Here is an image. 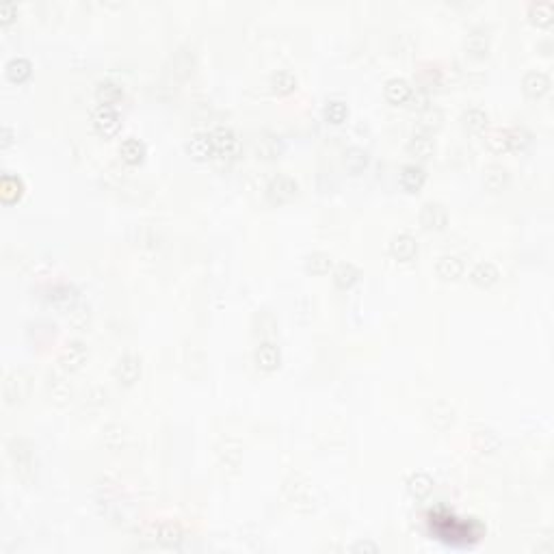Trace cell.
<instances>
[{
	"label": "cell",
	"instance_id": "cell-3",
	"mask_svg": "<svg viewBox=\"0 0 554 554\" xmlns=\"http://www.w3.org/2000/svg\"><path fill=\"white\" fill-rule=\"evenodd\" d=\"M91 121H93V128L98 130L100 134H104V136L117 134V130L121 126V119H119L117 110L113 106H104V104H98L93 108Z\"/></svg>",
	"mask_w": 554,
	"mask_h": 554
},
{
	"label": "cell",
	"instance_id": "cell-29",
	"mask_svg": "<svg viewBox=\"0 0 554 554\" xmlns=\"http://www.w3.org/2000/svg\"><path fill=\"white\" fill-rule=\"evenodd\" d=\"M531 141V132L522 128V126H514L507 128V152H520L529 145Z\"/></svg>",
	"mask_w": 554,
	"mask_h": 554
},
{
	"label": "cell",
	"instance_id": "cell-12",
	"mask_svg": "<svg viewBox=\"0 0 554 554\" xmlns=\"http://www.w3.org/2000/svg\"><path fill=\"white\" fill-rule=\"evenodd\" d=\"M435 271L442 280H459V277L463 275V260L455 254H444V256L437 258Z\"/></svg>",
	"mask_w": 554,
	"mask_h": 554
},
{
	"label": "cell",
	"instance_id": "cell-25",
	"mask_svg": "<svg viewBox=\"0 0 554 554\" xmlns=\"http://www.w3.org/2000/svg\"><path fill=\"white\" fill-rule=\"evenodd\" d=\"M509 182V169L503 165H490L483 171V184L490 191H501Z\"/></svg>",
	"mask_w": 554,
	"mask_h": 554
},
{
	"label": "cell",
	"instance_id": "cell-26",
	"mask_svg": "<svg viewBox=\"0 0 554 554\" xmlns=\"http://www.w3.org/2000/svg\"><path fill=\"white\" fill-rule=\"evenodd\" d=\"M487 113H485L483 108L479 106H470L463 110V115H461V123L470 130V132H483L485 128H487Z\"/></svg>",
	"mask_w": 554,
	"mask_h": 554
},
{
	"label": "cell",
	"instance_id": "cell-30",
	"mask_svg": "<svg viewBox=\"0 0 554 554\" xmlns=\"http://www.w3.org/2000/svg\"><path fill=\"white\" fill-rule=\"evenodd\" d=\"M331 265H334V260L325 252H312L306 258V269L314 275H325L331 269Z\"/></svg>",
	"mask_w": 554,
	"mask_h": 554
},
{
	"label": "cell",
	"instance_id": "cell-37",
	"mask_svg": "<svg viewBox=\"0 0 554 554\" xmlns=\"http://www.w3.org/2000/svg\"><path fill=\"white\" fill-rule=\"evenodd\" d=\"M355 550H370V552H377V546H372V544H357Z\"/></svg>",
	"mask_w": 554,
	"mask_h": 554
},
{
	"label": "cell",
	"instance_id": "cell-11",
	"mask_svg": "<svg viewBox=\"0 0 554 554\" xmlns=\"http://www.w3.org/2000/svg\"><path fill=\"white\" fill-rule=\"evenodd\" d=\"M85 359H87V349H85V344H82L80 340H69L63 346V351H61V364L67 370L80 368L82 364H85Z\"/></svg>",
	"mask_w": 554,
	"mask_h": 554
},
{
	"label": "cell",
	"instance_id": "cell-14",
	"mask_svg": "<svg viewBox=\"0 0 554 554\" xmlns=\"http://www.w3.org/2000/svg\"><path fill=\"white\" fill-rule=\"evenodd\" d=\"M186 149L193 158L197 160H206L215 156V149H213V143H210V132H195L191 134L189 143H186Z\"/></svg>",
	"mask_w": 554,
	"mask_h": 554
},
{
	"label": "cell",
	"instance_id": "cell-33",
	"mask_svg": "<svg viewBox=\"0 0 554 554\" xmlns=\"http://www.w3.org/2000/svg\"><path fill=\"white\" fill-rule=\"evenodd\" d=\"M487 145L494 152H507V130H494L487 134Z\"/></svg>",
	"mask_w": 554,
	"mask_h": 554
},
{
	"label": "cell",
	"instance_id": "cell-22",
	"mask_svg": "<svg viewBox=\"0 0 554 554\" xmlns=\"http://www.w3.org/2000/svg\"><path fill=\"white\" fill-rule=\"evenodd\" d=\"M463 46L470 54H474V57H483V54H487L490 50V35L485 29H472L466 39H463Z\"/></svg>",
	"mask_w": 554,
	"mask_h": 554
},
{
	"label": "cell",
	"instance_id": "cell-32",
	"mask_svg": "<svg viewBox=\"0 0 554 554\" xmlns=\"http://www.w3.org/2000/svg\"><path fill=\"white\" fill-rule=\"evenodd\" d=\"M323 115L331 123H342L346 117H349V106H346V102H342V100H329L325 104Z\"/></svg>",
	"mask_w": 554,
	"mask_h": 554
},
{
	"label": "cell",
	"instance_id": "cell-20",
	"mask_svg": "<svg viewBox=\"0 0 554 554\" xmlns=\"http://www.w3.org/2000/svg\"><path fill=\"white\" fill-rule=\"evenodd\" d=\"M22 193H24L22 178L16 173H5L3 180H0V197H3V202L7 204L18 202L22 197Z\"/></svg>",
	"mask_w": 554,
	"mask_h": 554
},
{
	"label": "cell",
	"instance_id": "cell-4",
	"mask_svg": "<svg viewBox=\"0 0 554 554\" xmlns=\"http://www.w3.org/2000/svg\"><path fill=\"white\" fill-rule=\"evenodd\" d=\"M420 224L426 230H444L448 226V210L439 202H424L420 208Z\"/></svg>",
	"mask_w": 554,
	"mask_h": 554
},
{
	"label": "cell",
	"instance_id": "cell-19",
	"mask_svg": "<svg viewBox=\"0 0 554 554\" xmlns=\"http://www.w3.org/2000/svg\"><path fill=\"white\" fill-rule=\"evenodd\" d=\"M407 492H409L413 498H418V501L426 498L429 494L433 492V479H431V474H429V472H422V470H418V472L409 474V479H407Z\"/></svg>",
	"mask_w": 554,
	"mask_h": 554
},
{
	"label": "cell",
	"instance_id": "cell-34",
	"mask_svg": "<svg viewBox=\"0 0 554 554\" xmlns=\"http://www.w3.org/2000/svg\"><path fill=\"white\" fill-rule=\"evenodd\" d=\"M16 16H18V7H16V3H13V0H3V3H0V22H3V24H9Z\"/></svg>",
	"mask_w": 554,
	"mask_h": 554
},
{
	"label": "cell",
	"instance_id": "cell-15",
	"mask_svg": "<svg viewBox=\"0 0 554 554\" xmlns=\"http://www.w3.org/2000/svg\"><path fill=\"white\" fill-rule=\"evenodd\" d=\"M407 152L416 158H429L435 152V141L429 132L418 130L416 134H411V138L407 141Z\"/></svg>",
	"mask_w": 554,
	"mask_h": 554
},
{
	"label": "cell",
	"instance_id": "cell-2",
	"mask_svg": "<svg viewBox=\"0 0 554 554\" xmlns=\"http://www.w3.org/2000/svg\"><path fill=\"white\" fill-rule=\"evenodd\" d=\"M210 143H213L215 154L221 158L237 156L239 149H241V141H239L237 132H234L232 128H226V126H217L210 130Z\"/></svg>",
	"mask_w": 554,
	"mask_h": 554
},
{
	"label": "cell",
	"instance_id": "cell-18",
	"mask_svg": "<svg viewBox=\"0 0 554 554\" xmlns=\"http://www.w3.org/2000/svg\"><path fill=\"white\" fill-rule=\"evenodd\" d=\"M119 156L123 162L128 165H138L143 158H145V143L138 141L136 136H128L123 138L121 145H119Z\"/></svg>",
	"mask_w": 554,
	"mask_h": 554
},
{
	"label": "cell",
	"instance_id": "cell-10",
	"mask_svg": "<svg viewBox=\"0 0 554 554\" xmlns=\"http://www.w3.org/2000/svg\"><path fill=\"white\" fill-rule=\"evenodd\" d=\"M383 93H385V98L387 102H392V104H405L411 100V95H413V87L409 85V82L405 78H390L385 82V87H383Z\"/></svg>",
	"mask_w": 554,
	"mask_h": 554
},
{
	"label": "cell",
	"instance_id": "cell-17",
	"mask_svg": "<svg viewBox=\"0 0 554 554\" xmlns=\"http://www.w3.org/2000/svg\"><path fill=\"white\" fill-rule=\"evenodd\" d=\"M95 98H98L100 104L115 108L123 100V89L113 80H102L98 82V87H95Z\"/></svg>",
	"mask_w": 554,
	"mask_h": 554
},
{
	"label": "cell",
	"instance_id": "cell-35",
	"mask_svg": "<svg viewBox=\"0 0 554 554\" xmlns=\"http://www.w3.org/2000/svg\"><path fill=\"white\" fill-rule=\"evenodd\" d=\"M156 539H158V542H165V544H173V542H178L180 537H178V531L171 529V526H158Z\"/></svg>",
	"mask_w": 554,
	"mask_h": 554
},
{
	"label": "cell",
	"instance_id": "cell-24",
	"mask_svg": "<svg viewBox=\"0 0 554 554\" xmlns=\"http://www.w3.org/2000/svg\"><path fill=\"white\" fill-rule=\"evenodd\" d=\"M271 89L280 95H286V93H293L297 89V76L290 72V69H277V72L271 74Z\"/></svg>",
	"mask_w": 554,
	"mask_h": 554
},
{
	"label": "cell",
	"instance_id": "cell-27",
	"mask_svg": "<svg viewBox=\"0 0 554 554\" xmlns=\"http://www.w3.org/2000/svg\"><path fill=\"white\" fill-rule=\"evenodd\" d=\"M368 160H370V156H368V152L364 147L353 145V147H349L344 152V165H346V169L353 171V173L364 171L368 167Z\"/></svg>",
	"mask_w": 554,
	"mask_h": 554
},
{
	"label": "cell",
	"instance_id": "cell-36",
	"mask_svg": "<svg viewBox=\"0 0 554 554\" xmlns=\"http://www.w3.org/2000/svg\"><path fill=\"white\" fill-rule=\"evenodd\" d=\"M11 141H13V132H11L9 126H5V128H3V147H7Z\"/></svg>",
	"mask_w": 554,
	"mask_h": 554
},
{
	"label": "cell",
	"instance_id": "cell-21",
	"mask_svg": "<svg viewBox=\"0 0 554 554\" xmlns=\"http://www.w3.org/2000/svg\"><path fill=\"white\" fill-rule=\"evenodd\" d=\"M359 277H362V271H359L353 262H340L334 269V284L342 290L355 286Z\"/></svg>",
	"mask_w": 554,
	"mask_h": 554
},
{
	"label": "cell",
	"instance_id": "cell-16",
	"mask_svg": "<svg viewBox=\"0 0 554 554\" xmlns=\"http://www.w3.org/2000/svg\"><path fill=\"white\" fill-rule=\"evenodd\" d=\"M470 280L481 288H487L498 282V269L494 262H487V260L477 262V265L470 269Z\"/></svg>",
	"mask_w": 554,
	"mask_h": 554
},
{
	"label": "cell",
	"instance_id": "cell-13",
	"mask_svg": "<svg viewBox=\"0 0 554 554\" xmlns=\"http://www.w3.org/2000/svg\"><path fill=\"white\" fill-rule=\"evenodd\" d=\"M398 180H400V186H403L405 191L416 193V191L422 189L424 180H426V173H424V169L420 167V165L409 162V165H403V169H400V173H398Z\"/></svg>",
	"mask_w": 554,
	"mask_h": 554
},
{
	"label": "cell",
	"instance_id": "cell-28",
	"mask_svg": "<svg viewBox=\"0 0 554 554\" xmlns=\"http://www.w3.org/2000/svg\"><path fill=\"white\" fill-rule=\"evenodd\" d=\"M529 16L535 24L539 26H548L554 18V7L550 0H533L529 5Z\"/></svg>",
	"mask_w": 554,
	"mask_h": 554
},
{
	"label": "cell",
	"instance_id": "cell-8",
	"mask_svg": "<svg viewBox=\"0 0 554 554\" xmlns=\"http://www.w3.org/2000/svg\"><path fill=\"white\" fill-rule=\"evenodd\" d=\"M387 249H390L392 258L407 262V260H411L416 254H418V241H416L411 234L400 232V234H396V237H392L390 247H387Z\"/></svg>",
	"mask_w": 554,
	"mask_h": 554
},
{
	"label": "cell",
	"instance_id": "cell-5",
	"mask_svg": "<svg viewBox=\"0 0 554 554\" xmlns=\"http://www.w3.org/2000/svg\"><path fill=\"white\" fill-rule=\"evenodd\" d=\"M115 377L123 385L134 383L138 377H141V357L134 355V353L121 355L115 364Z\"/></svg>",
	"mask_w": 554,
	"mask_h": 554
},
{
	"label": "cell",
	"instance_id": "cell-6",
	"mask_svg": "<svg viewBox=\"0 0 554 554\" xmlns=\"http://www.w3.org/2000/svg\"><path fill=\"white\" fill-rule=\"evenodd\" d=\"M522 89L533 100L542 98L550 89V76L546 72H539V69H531V72H526L522 78Z\"/></svg>",
	"mask_w": 554,
	"mask_h": 554
},
{
	"label": "cell",
	"instance_id": "cell-31",
	"mask_svg": "<svg viewBox=\"0 0 554 554\" xmlns=\"http://www.w3.org/2000/svg\"><path fill=\"white\" fill-rule=\"evenodd\" d=\"M442 123V110L437 106H424L420 110V115H418V126L422 132H429V130H433L437 128Z\"/></svg>",
	"mask_w": 554,
	"mask_h": 554
},
{
	"label": "cell",
	"instance_id": "cell-9",
	"mask_svg": "<svg viewBox=\"0 0 554 554\" xmlns=\"http://www.w3.org/2000/svg\"><path fill=\"white\" fill-rule=\"evenodd\" d=\"M26 394H29V379H26L24 372L13 370L5 379V398L7 403H18Z\"/></svg>",
	"mask_w": 554,
	"mask_h": 554
},
{
	"label": "cell",
	"instance_id": "cell-7",
	"mask_svg": "<svg viewBox=\"0 0 554 554\" xmlns=\"http://www.w3.org/2000/svg\"><path fill=\"white\" fill-rule=\"evenodd\" d=\"M254 359H256V364L258 368L262 370H275L277 366H280L282 362V351H280V346H277L275 342H260L256 346V351H254Z\"/></svg>",
	"mask_w": 554,
	"mask_h": 554
},
{
	"label": "cell",
	"instance_id": "cell-23",
	"mask_svg": "<svg viewBox=\"0 0 554 554\" xmlns=\"http://www.w3.org/2000/svg\"><path fill=\"white\" fill-rule=\"evenodd\" d=\"M5 72H7V78L11 82H24L26 78L31 76L33 72V65L26 57H11L5 65Z\"/></svg>",
	"mask_w": 554,
	"mask_h": 554
},
{
	"label": "cell",
	"instance_id": "cell-1",
	"mask_svg": "<svg viewBox=\"0 0 554 554\" xmlns=\"http://www.w3.org/2000/svg\"><path fill=\"white\" fill-rule=\"evenodd\" d=\"M297 193H299V182L288 173H277L267 184V197L273 204H284V202L295 200Z\"/></svg>",
	"mask_w": 554,
	"mask_h": 554
}]
</instances>
